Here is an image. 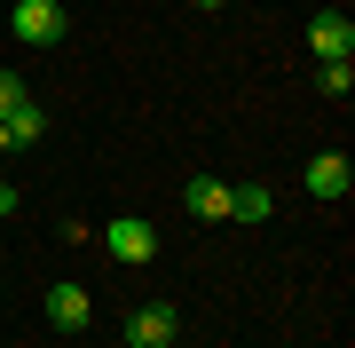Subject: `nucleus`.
<instances>
[{
    "mask_svg": "<svg viewBox=\"0 0 355 348\" xmlns=\"http://www.w3.org/2000/svg\"><path fill=\"white\" fill-rule=\"evenodd\" d=\"M8 32L24 40V48H55V40L71 32V16H64V0H16V8H8Z\"/></svg>",
    "mask_w": 355,
    "mask_h": 348,
    "instance_id": "1",
    "label": "nucleus"
},
{
    "mask_svg": "<svg viewBox=\"0 0 355 348\" xmlns=\"http://www.w3.org/2000/svg\"><path fill=\"white\" fill-rule=\"evenodd\" d=\"M103 245H111V261H127V270H142V261L158 254V230H150L142 214H119L111 230H103Z\"/></svg>",
    "mask_w": 355,
    "mask_h": 348,
    "instance_id": "2",
    "label": "nucleus"
},
{
    "mask_svg": "<svg viewBox=\"0 0 355 348\" xmlns=\"http://www.w3.org/2000/svg\"><path fill=\"white\" fill-rule=\"evenodd\" d=\"M308 48H316L324 64H347V48H355V24H347L340 8H316V16H308Z\"/></svg>",
    "mask_w": 355,
    "mask_h": 348,
    "instance_id": "3",
    "label": "nucleus"
},
{
    "mask_svg": "<svg viewBox=\"0 0 355 348\" xmlns=\"http://www.w3.org/2000/svg\"><path fill=\"white\" fill-rule=\"evenodd\" d=\"M87 317H95L87 285H48V324L55 333H87Z\"/></svg>",
    "mask_w": 355,
    "mask_h": 348,
    "instance_id": "4",
    "label": "nucleus"
},
{
    "mask_svg": "<svg viewBox=\"0 0 355 348\" xmlns=\"http://www.w3.org/2000/svg\"><path fill=\"white\" fill-rule=\"evenodd\" d=\"M347 182H355L347 151H316L308 158V198H347Z\"/></svg>",
    "mask_w": 355,
    "mask_h": 348,
    "instance_id": "5",
    "label": "nucleus"
},
{
    "mask_svg": "<svg viewBox=\"0 0 355 348\" xmlns=\"http://www.w3.org/2000/svg\"><path fill=\"white\" fill-rule=\"evenodd\" d=\"M182 206H190L198 222H229V182L221 174H198L190 190H182Z\"/></svg>",
    "mask_w": 355,
    "mask_h": 348,
    "instance_id": "6",
    "label": "nucleus"
},
{
    "mask_svg": "<svg viewBox=\"0 0 355 348\" xmlns=\"http://www.w3.org/2000/svg\"><path fill=\"white\" fill-rule=\"evenodd\" d=\"M158 340H174V309H166V301L127 317V348H158Z\"/></svg>",
    "mask_w": 355,
    "mask_h": 348,
    "instance_id": "7",
    "label": "nucleus"
},
{
    "mask_svg": "<svg viewBox=\"0 0 355 348\" xmlns=\"http://www.w3.org/2000/svg\"><path fill=\"white\" fill-rule=\"evenodd\" d=\"M268 214H277V198L261 182H229V222H268Z\"/></svg>",
    "mask_w": 355,
    "mask_h": 348,
    "instance_id": "8",
    "label": "nucleus"
},
{
    "mask_svg": "<svg viewBox=\"0 0 355 348\" xmlns=\"http://www.w3.org/2000/svg\"><path fill=\"white\" fill-rule=\"evenodd\" d=\"M316 88L331 95V103H347V88H355V64H324V72H316Z\"/></svg>",
    "mask_w": 355,
    "mask_h": 348,
    "instance_id": "9",
    "label": "nucleus"
},
{
    "mask_svg": "<svg viewBox=\"0 0 355 348\" xmlns=\"http://www.w3.org/2000/svg\"><path fill=\"white\" fill-rule=\"evenodd\" d=\"M8 135H16V142H40V135H48V111H32V103H24V111L8 119Z\"/></svg>",
    "mask_w": 355,
    "mask_h": 348,
    "instance_id": "10",
    "label": "nucleus"
},
{
    "mask_svg": "<svg viewBox=\"0 0 355 348\" xmlns=\"http://www.w3.org/2000/svg\"><path fill=\"white\" fill-rule=\"evenodd\" d=\"M24 103H32V95H24V79H16V72H0V119H16Z\"/></svg>",
    "mask_w": 355,
    "mask_h": 348,
    "instance_id": "11",
    "label": "nucleus"
},
{
    "mask_svg": "<svg viewBox=\"0 0 355 348\" xmlns=\"http://www.w3.org/2000/svg\"><path fill=\"white\" fill-rule=\"evenodd\" d=\"M0 214H16V182L8 174H0Z\"/></svg>",
    "mask_w": 355,
    "mask_h": 348,
    "instance_id": "12",
    "label": "nucleus"
},
{
    "mask_svg": "<svg viewBox=\"0 0 355 348\" xmlns=\"http://www.w3.org/2000/svg\"><path fill=\"white\" fill-rule=\"evenodd\" d=\"M8 142H16V135H8V119H0V151H8Z\"/></svg>",
    "mask_w": 355,
    "mask_h": 348,
    "instance_id": "13",
    "label": "nucleus"
},
{
    "mask_svg": "<svg viewBox=\"0 0 355 348\" xmlns=\"http://www.w3.org/2000/svg\"><path fill=\"white\" fill-rule=\"evenodd\" d=\"M190 8H229V0H190Z\"/></svg>",
    "mask_w": 355,
    "mask_h": 348,
    "instance_id": "14",
    "label": "nucleus"
},
{
    "mask_svg": "<svg viewBox=\"0 0 355 348\" xmlns=\"http://www.w3.org/2000/svg\"><path fill=\"white\" fill-rule=\"evenodd\" d=\"M158 348H174V340H158Z\"/></svg>",
    "mask_w": 355,
    "mask_h": 348,
    "instance_id": "15",
    "label": "nucleus"
}]
</instances>
